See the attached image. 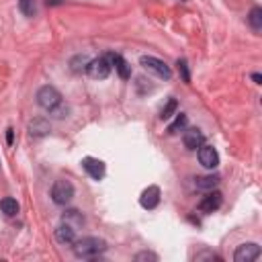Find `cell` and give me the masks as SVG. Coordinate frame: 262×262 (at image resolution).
I'll list each match as a JSON object with an SVG mask.
<instances>
[{"label":"cell","instance_id":"obj_13","mask_svg":"<svg viewBox=\"0 0 262 262\" xmlns=\"http://www.w3.org/2000/svg\"><path fill=\"white\" fill-rule=\"evenodd\" d=\"M55 240L59 242V244H64V246H68V244H74V240H76V227H72L70 223H61L57 229H55Z\"/></svg>","mask_w":262,"mask_h":262},{"label":"cell","instance_id":"obj_5","mask_svg":"<svg viewBox=\"0 0 262 262\" xmlns=\"http://www.w3.org/2000/svg\"><path fill=\"white\" fill-rule=\"evenodd\" d=\"M111 64H109V59L105 57H97V59H90V64L86 68L88 76L90 78H95V80H105V78H109V74H111Z\"/></svg>","mask_w":262,"mask_h":262},{"label":"cell","instance_id":"obj_18","mask_svg":"<svg viewBox=\"0 0 262 262\" xmlns=\"http://www.w3.org/2000/svg\"><path fill=\"white\" fill-rule=\"evenodd\" d=\"M248 23H250V27H252L254 31H260V29H262V8H260V6H254V8L250 10Z\"/></svg>","mask_w":262,"mask_h":262},{"label":"cell","instance_id":"obj_15","mask_svg":"<svg viewBox=\"0 0 262 262\" xmlns=\"http://www.w3.org/2000/svg\"><path fill=\"white\" fill-rule=\"evenodd\" d=\"M217 184H219V176H215V174L201 176V178H197V180H195L197 191H213L215 187H217Z\"/></svg>","mask_w":262,"mask_h":262},{"label":"cell","instance_id":"obj_6","mask_svg":"<svg viewBox=\"0 0 262 262\" xmlns=\"http://www.w3.org/2000/svg\"><path fill=\"white\" fill-rule=\"evenodd\" d=\"M260 258V246L254 244V242H248V244H242L238 246V250L234 254V260L236 262H254Z\"/></svg>","mask_w":262,"mask_h":262},{"label":"cell","instance_id":"obj_25","mask_svg":"<svg viewBox=\"0 0 262 262\" xmlns=\"http://www.w3.org/2000/svg\"><path fill=\"white\" fill-rule=\"evenodd\" d=\"M203 258H211V260L215 258V260H219V256H217V254H213V252H201V254H197V256H195V260H203Z\"/></svg>","mask_w":262,"mask_h":262},{"label":"cell","instance_id":"obj_2","mask_svg":"<svg viewBox=\"0 0 262 262\" xmlns=\"http://www.w3.org/2000/svg\"><path fill=\"white\" fill-rule=\"evenodd\" d=\"M37 105L41 106V109L43 111H53L55 109V106L61 103V101H64V99H61V95H59V90L55 88V86H41L39 90H37Z\"/></svg>","mask_w":262,"mask_h":262},{"label":"cell","instance_id":"obj_4","mask_svg":"<svg viewBox=\"0 0 262 262\" xmlns=\"http://www.w3.org/2000/svg\"><path fill=\"white\" fill-rule=\"evenodd\" d=\"M74 184L70 180H55L53 187H52V199L55 205H68L72 199H74Z\"/></svg>","mask_w":262,"mask_h":262},{"label":"cell","instance_id":"obj_11","mask_svg":"<svg viewBox=\"0 0 262 262\" xmlns=\"http://www.w3.org/2000/svg\"><path fill=\"white\" fill-rule=\"evenodd\" d=\"M182 144H184V148H187V150H199L205 144V135L199 131L197 127L187 129V131H184V135H182Z\"/></svg>","mask_w":262,"mask_h":262},{"label":"cell","instance_id":"obj_10","mask_svg":"<svg viewBox=\"0 0 262 262\" xmlns=\"http://www.w3.org/2000/svg\"><path fill=\"white\" fill-rule=\"evenodd\" d=\"M106 59H109V64H111V68L115 66V70H117V74L121 76L123 80H129L131 78V66L127 64L125 59H123L119 53H106Z\"/></svg>","mask_w":262,"mask_h":262},{"label":"cell","instance_id":"obj_26","mask_svg":"<svg viewBox=\"0 0 262 262\" xmlns=\"http://www.w3.org/2000/svg\"><path fill=\"white\" fill-rule=\"evenodd\" d=\"M12 140H14V131L12 129H6V142L12 144Z\"/></svg>","mask_w":262,"mask_h":262},{"label":"cell","instance_id":"obj_17","mask_svg":"<svg viewBox=\"0 0 262 262\" xmlns=\"http://www.w3.org/2000/svg\"><path fill=\"white\" fill-rule=\"evenodd\" d=\"M61 221H66L72 227H76V225H82L84 223V215L78 209H68L64 215H61Z\"/></svg>","mask_w":262,"mask_h":262},{"label":"cell","instance_id":"obj_9","mask_svg":"<svg viewBox=\"0 0 262 262\" xmlns=\"http://www.w3.org/2000/svg\"><path fill=\"white\" fill-rule=\"evenodd\" d=\"M82 168L86 170V174L92 178V180H103L105 178V164L97 158H84L82 160Z\"/></svg>","mask_w":262,"mask_h":262},{"label":"cell","instance_id":"obj_7","mask_svg":"<svg viewBox=\"0 0 262 262\" xmlns=\"http://www.w3.org/2000/svg\"><path fill=\"white\" fill-rule=\"evenodd\" d=\"M199 162H201L203 168H207V170H213V168L219 166V154L217 150H215L213 146H201L199 148Z\"/></svg>","mask_w":262,"mask_h":262},{"label":"cell","instance_id":"obj_27","mask_svg":"<svg viewBox=\"0 0 262 262\" xmlns=\"http://www.w3.org/2000/svg\"><path fill=\"white\" fill-rule=\"evenodd\" d=\"M252 80H254V84H260L262 82V76L260 74H252Z\"/></svg>","mask_w":262,"mask_h":262},{"label":"cell","instance_id":"obj_16","mask_svg":"<svg viewBox=\"0 0 262 262\" xmlns=\"http://www.w3.org/2000/svg\"><path fill=\"white\" fill-rule=\"evenodd\" d=\"M0 209H2L4 215H8V217H14V215L19 213V203H17V199H12V197H4L2 201H0Z\"/></svg>","mask_w":262,"mask_h":262},{"label":"cell","instance_id":"obj_22","mask_svg":"<svg viewBox=\"0 0 262 262\" xmlns=\"http://www.w3.org/2000/svg\"><path fill=\"white\" fill-rule=\"evenodd\" d=\"M19 8L25 17H33L35 14V6H33V0H19Z\"/></svg>","mask_w":262,"mask_h":262},{"label":"cell","instance_id":"obj_24","mask_svg":"<svg viewBox=\"0 0 262 262\" xmlns=\"http://www.w3.org/2000/svg\"><path fill=\"white\" fill-rule=\"evenodd\" d=\"M178 70H180V74H182V80H184V82H191L189 66H187V61H184V59H178Z\"/></svg>","mask_w":262,"mask_h":262},{"label":"cell","instance_id":"obj_1","mask_svg":"<svg viewBox=\"0 0 262 262\" xmlns=\"http://www.w3.org/2000/svg\"><path fill=\"white\" fill-rule=\"evenodd\" d=\"M106 250V242L103 238L97 236H86L82 240H74V254L78 258L90 260V258H97Z\"/></svg>","mask_w":262,"mask_h":262},{"label":"cell","instance_id":"obj_19","mask_svg":"<svg viewBox=\"0 0 262 262\" xmlns=\"http://www.w3.org/2000/svg\"><path fill=\"white\" fill-rule=\"evenodd\" d=\"M187 115L184 113H178L176 115V119H174V123H170V127H168V133L170 135H174V133H178V131H182L184 127H187Z\"/></svg>","mask_w":262,"mask_h":262},{"label":"cell","instance_id":"obj_23","mask_svg":"<svg viewBox=\"0 0 262 262\" xmlns=\"http://www.w3.org/2000/svg\"><path fill=\"white\" fill-rule=\"evenodd\" d=\"M144 260L158 262V254H154V252H140V254H135V262H144Z\"/></svg>","mask_w":262,"mask_h":262},{"label":"cell","instance_id":"obj_8","mask_svg":"<svg viewBox=\"0 0 262 262\" xmlns=\"http://www.w3.org/2000/svg\"><path fill=\"white\" fill-rule=\"evenodd\" d=\"M221 201H223V197L219 191H209L203 199H201V203H199V211L201 213H215L219 207H221Z\"/></svg>","mask_w":262,"mask_h":262},{"label":"cell","instance_id":"obj_21","mask_svg":"<svg viewBox=\"0 0 262 262\" xmlns=\"http://www.w3.org/2000/svg\"><path fill=\"white\" fill-rule=\"evenodd\" d=\"M68 113H70V106H68L64 101H61L53 111H50V115H52L53 119H64V117H68Z\"/></svg>","mask_w":262,"mask_h":262},{"label":"cell","instance_id":"obj_12","mask_svg":"<svg viewBox=\"0 0 262 262\" xmlns=\"http://www.w3.org/2000/svg\"><path fill=\"white\" fill-rule=\"evenodd\" d=\"M158 203H160V189L158 187H148L140 197V205L144 209H154V207H158Z\"/></svg>","mask_w":262,"mask_h":262},{"label":"cell","instance_id":"obj_20","mask_svg":"<svg viewBox=\"0 0 262 262\" xmlns=\"http://www.w3.org/2000/svg\"><path fill=\"white\" fill-rule=\"evenodd\" d=\"M176 109H178V101H176V99H170V101L166 103L164 109H162L160 119H162V121H168V119H170V117L176 113Z\"/></svg>","mask_w":262,"mask_h":262},{"label":"cell","instance_id":"obj_3","mask_svg":"<svg viewBox=\"0 0 262 262\" xmlns=\"http://www.w3.org/2000/svg\"><path fill=\"white\" fill-rule=\"evenodd\" d=\"M140 64H142L144 70H148V72H152V74H156L158 78H162V80H170V78H172V70L166 66V61H162V59H158V57L142 55V57H140Z\"/></svg>","mask_w":262,"mask_h":262},{"label":"cell","instance_id":"obj_14","mask_svg":"<svg viewBox=\"0 0 262 262\" xmlns=\"http://www.w3.org/2000/svg\"><path fill=\"white\" fill-rule=\"evenodd\" d=\"M29 133L33 135V137H41V135H48L50 133V123L45 121V119H33L29 123Z\"/></svg>","mask_w":262,"mask_h":262}]
</instances>
